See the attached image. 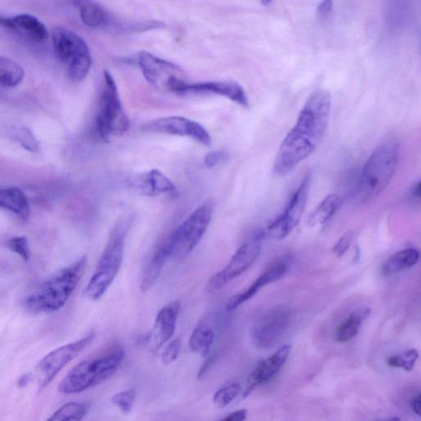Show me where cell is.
Instances as JSON below:
<instances>
[{
  "label": "cell",
  "mask_w": 421,
  "mask_h": 421,
  "mask_svg": "<svg viewBox=\"0 0 421 421\" xmlns=\"http://www.w3.org/2000/svg\"><path fill=\"white\" fill-rule=\"evenodd\" d=\"M143 130L148 133L187 137L204 146L212 144V138L204 127L192 120L181 116L164 117L149 122Z\"/></svg>",
  "instance_id": "cell-13"
},
{
  "label": "cell",
  "mask_w": 421,
  "mask_h": 421,
  "mask_svg": "<svg viewBox=\"0 0 421 421\" xmlns=\"http://www.w3.org/2000/svg\"><path fill=\"white\" fill-rule=\"evenodd\" d=\"M213 204L206 202L190 214L168 237L172 247V258L181 260L189 256L202 239L213 216Z\"/></svg>",
  "instance_id": "cell-8"
},
{
  "label": "cell",
  "mask_w": 421,
  "mask_h": 421,
  "mask_svg": "<svg viewBox=\"0 0 421 421\" xmlns=\"http://www.w3.org/2000/svg\"><path fill=\"white\" fill-rule=\"evenodd\" d=\"M411 194L415 196V197L420 198V182H417L413 185V189H411Z\"/></svg>",
  "instance_id": "cell-43"
},
{
  "label": "cell",
  "mask_w": 421,
  "mask_h": 421,
  "mask_svg": "<svg viewBox=\"0 0 421 421\" xmlns=\"http://www.w3.org/2000/svg\"><path fill=\"white\" fill-rule=\"evenodd\" d=\"M128 61L138 65L146 82L158 89L170 91L175 82L182 80L177 65L151 53L140 51Z\"/></svg>",
  "instance_id": "cell-11"
},
{
  "label": "cell",
  "mask_w": 421,
  "mask_h": 421,
  "mask_svg": "<svg viewBox=\"0 0 421 421\" xmlns=\"http://www.w3.org/2000/svg\"><path fill=\"white\" fill-rule=\"evenodd\" d=\"M0 24L32 42H42L49 36L46 27L30 14H20L13 18L0 17Z\"/></svg>",
  "instance_id": "cell-20"
},
{
  "label": "cell",
  "mask_w": 421,
  "mask_h": 421,
  "mask_svg": "<svg viewBox=\"0 0 421 421\" xmlns=\"http://www.w3.org/2000/svg\"><path fill=\"white\" fill-rule=\"evenodd\" d=\"M400 144L389 136L377 146L361 171L358 194L362 202H369L383 192L393 180L398 168Z\"/></svg>",
  "instance_id": "cell-4"
},
{
  "label": "cell",
  "mask_w": 421,
  "mask_h": 421,
  "mask_svg": "<svg viewBox=\"0 0 421 421\" xmlns=\"http://www.w3.org/2000/svg\"><path fill=\"white\" fill-rule=\"evenodd\" d=\"M87 257L77 260L54 274L37 287L24 301V307L33 313H50L60 310L70 300L87 268Z\"/></svg>",
  "instance_id": "cell-2"
},
{
  "label": "cell",
  "mask_w": 421,
  "mask_h": 421,
  "mask_svg": "<svg viewBox=\"0 0 421 421\" xmlns=\"http://www.w3.org/2000/svg\"><path fill=\"white\" fill-rule=\"evenodd\" d=\"M83 23L90 27L108 26L112 18L111 13L101 4L92 1H78L75 3Z\"/></svg>",
  "instance_id": "cell-24"
},
{
  "label": "cell",
  "mask_w": 421,
  "mask_h": 421,
  "mask_svg": "<svg viewBox=\"0 0 421 421\" xmlns=\"http://www.w3.org/2000/svg\"><path fill=\"white\" fill-rule=\"evenodd\" d=\"M411 408H413V410L415 411V414L418 415H420V410H421V396L419 394L416 398H415L413 401H411Z\"/></svg>",
  "instance_id": "cell-41"
},
{
  "label": "cell",
  "mask_w": 421,
  "mask_h": 421,
  "mask_svg": "<svg viewBox=\"0 0 421 421\" xmlns=\"http://www.w3.org/2000/svg\"><path fill=\"white\" fill-rule=\"evenodd\" d=\"M90 409L87 403H70L63 405L46 421H82Z\"/></svg>",
  "instance_id": "cell-29"
},
{
  "label": "cell",
  "mask_w": 421,
  "mask_h": 421,
  "mask_svg": "<svg viewBox=\"0 0 421 421\" xmlns=\"http://www.w3.org/2000/svg\"><path fill=\"white\" fill-rule=\"evenodd\" d=\"M241 386L237 383L230 384L220 389L213 396V403L217 408L223 409L231 404L241 393Z\"/></svg>",
  "instance_id": "cell-30"
},
{
  "label": "cell",
  "mask_w": 421,
  "mask_h": 421,
  "mask_svg": "<svg viewBox=\"0 0 421 421\" xmlns=\"http://www.w3.org/2000/svg\"><path fill=\"white\" fill-rule=\"evenodd\" d=\"M370 315V310L368 307H360L351 313V315L341 322L339 329H337L335 339L337 341L344 344L358 334L360 327Z\"/></svg>",
  "instance_id": "cell-25"
},
{
  "label": "cell",
  "mask_w": 421,
  "mask_h": 421,
  "mask_svg": "<svg viewBox=\"0 0 421 421\" xmlns=\"http://www.w3.org/2000/svg\"><path fill=\"white\" fill-rule=\"evenodd\" d=\"M332 8V2L327 0V1L320 2L319 6H318V13H319L321 17H326L329 15Z\"/></svg>",
  "instance_id": "cell-40"
},
{
  "label": "cell",
  "mask_w": 421,
  "mask_h": 421,
  "mask_svg": "<svg viewBox=\"0 0 421 421\" xmlns=\"http://www.w3.org/2000/svg\"><path fill=\"white\" fill-rule=\"evenodd\" d=\"M7 246L13 253L20 256L23 261L28 262L32 257L30 244L25 237H16L8 239Z\"/></svg>",
  "instance_id": "cell-32"
},
{
  "label": "cell",
  "mask_w": 421,
  "mask_h": 421,
  "mask_svg": "<svg viewBox=\"0 0 421 421\" xmlns=\"http://www.w3.org/2000/svg\"><path fill=\"white\" fill-rule=\"evenodd\" d=\"M382 421H401V420L398 417H393V418H390V419L382 420Z\"/></svg>",
  "instance_id": "cell-44"
},
{
  "label": "cell",
  "mask_w": 421,
  "mask_h": 421,
  "mask_svg": "<svg viewBox=\"0 0 421 421\" xmlns=\"http://www.w3.org/2000/svg\"><path fill=\"white\" fill-rule=\"evenodd\" d=\"M218 358V356L210 355L208 357L207 360L204 361V363L202 366L200 367L199 370L197 379L201 380L203 378V377L208 373V371L212 368L213 365H214L215 362H216Z\"/></svg>",
  "instance_id": "cell-38"
},
{
  "label": "cell",
  "mask_w": 421,
  "mask_h": 421,
  "mask_svg": "<svg viewBox=\"0 0 421 421\" xmlns=\"http://www.w3.org/2000/svg\"><path fill=\"white\" fill-rule=\"evenodd\" d=\"M124 359L123 349L115 348L98 358L82 361L67 375L58 389L63 394H80L92 389L115 374Z\"/></svg>",
  "instance_id": "cell-6"
},
{
  "label": "cell",
  "mask_w": 421,
  "mask_h": 421,
  "mask_svg": "<svg viewBox=\"0 0 421 421\" xmlns=\"http://www.w3.org/2000/svg\"><path fill=\"white\" fill-rule=\"evenodd\" d=\"M30 375L27 374L23 375L20 379H19L18 382V387H20V388H23V387H25L29 383V382H30Z\"/></svg>",
  "instance_id": "cell-42"
},
{
  "label": "cell",
  "mask_w": 421,
  "mask_h": 421,
  "mask_svg": "<svg viewBox=\"0 0 421 421\" xmlns=\"http://www.w3.org/2000/svg\"><path fill=\"white\" fill-rule=\"evenodd\" d=\"M216 331L212 322L202 320L196 326L189 339V348L195 354L208 356L214 344Z\"/></svg>",
  "instance_id": "cell-23"
},
{
  "label": "cell",
  "mask_w": 421,
  "mask_h": 421,
  "mask_svg": "<svg viewBox=\"0 0 421 421\" xmlns=\"http://www.w3.org/2000/svg\"><path fill=\"white\" fill-rule=\"evenodd\" d=\"M24 77L23 67L15 61L6 57H0V86L14 87L20 83Z\"/></svg>",
  "instance_id": "cell-28"
},
{
  "label": "cell",
  "mask_w": 421,
  "mask_h": 421,
  "mask_svg": "<svg viewBox=\"0 0 421 421\" xmlns=\"http://www.w3.org/2000/svg\"><path fill=\"white\" fill-rule=\"evenodd\" d=\"M271 3H272L271 1H263L262 2L263 6H267V4H270Z\"/></svg>",
  "instance_id": "cell-45"
},
{
  "label": "cell",
  "mask_w": 421,
  "mask_h": 421,
  "mask_svg": "<svg viewBox=\"0 0 421 421\" xmlns=\"http://www.w3.org/2000/svg\"><path fill=\"white\" fill-rule=\"evenodd\" d=\"M420 252L415 249H406L387 259L382 267V272L385 276H391L413 268L419 263Z\"/></svg>",
  "instance_id": "cell-26"
},
{
  "label": "cell",
  "mask_w": 421,
  "mask_h": 421,
  "mask_svg": "<svg viewBox=\"0 0 421 421\" xmlns=\"http://www.w3.org/2000/svg\"><path fill=\"white\" fill-rule=\"evenodd\" d=\"M53 45L58 60L67 66L71 80H84L92 65L89 48L85 41L68 29L58 27L53 32Z\"/></svg>",
  "instance_id": "cell-7"
},
{
  "label": "cell",
  "mask_w": 421,
  "mask_h": 421,
  "mask_svg": "<svg viewBox=\"0 0 421 421\" xmlns=\"http://www.w3.org/2000/svg\"><path fill=\"white\" fill-rule=\"evenodd\" d=\"M180 303L171 301L165 306L156 315L151 339L155 349H160L172 339L180 312Z\"/></svg>",
  "instance_id": "cell-16"
},
{
  "label": "cell",
  "mask_w": 421,
  "mask_h": 421,
  "mask_svg": "<svg viewBox=\"0 0 421 421\" xmlns=\"http://www.w3.org/2000/svg\"><path fill=\"white\" fill-rule=\"evenodd\" d=\"M95 337V332L92 331L80 340L63 346L44 357L37 367V373L40 376V388H46L50 384L68 364L94 341Z\"/></svg>",
  "instance_id": "cell-10"
},
{
  "label": "cell",
  "mask_w": 421,
  "mask_h": 421,
  "mask_svg": "<svg viewBox=\"0 0 421 421\" xmlns=\"http://www.w3.org/2000/svg\"><path fill=\"white\" fill-rule=\"evenodd\" d=\"M419 353L415 349H411L399 355L389 357L388 365L394 368H401L406 371L413 369L416 360H418Z\"/></svg>",
  "instance_id": "cell-31"
},
{
  "label": "cell",
  "mask_w": 421,
  "mask_h": 421,
  "mask_svg": "<svg viewBox=\"0 0 421 421\" xmlns=\"http://www.w3.org/2000/svg\"><path fill=\"white\" fill-rule=\"evenodd\" d=\"M132 223L133 218L124 217L111 230L104 251L85 289V296L89 300L99 301L118 275L124 260L126 238Z\"/></svg>",
  "instance_id": "cell-3"
},
{
  "label": "cell",
  "mask_w": 421,
  "mask_h": 421,
  "mask_svg": "<svg viewBox=\"0 0 421 421\" xmlns=\"http://www.w3.org/2000/svg\"><path fill=\"white\" fill-rule=\"evenodd\" d=\"M341 204V199L339 195L331 194L322 201L317 206L307 219V225L310 227L322 226L332 218L337 212Z\"/></svg>",
  "instance_id": "cell-27"
},
{
  "label": "cell",
  "mask_w": 421,
  "mask_h": 421,
  "mask_svg": "<svg viewBox=\"0 0 421 421\" xmlns=\"http://www.w3.org/2000/svg\"><path fill=\"white\" fill-rule=\"evenodd\" d=\"M247 418L246 410H239L230 414L226 418L221 421H244Z\"/></svg>",
  "instance_id": "cell-39"
},
{
  "label": "cell",
  "mask_w": 421,
  "mask_h": 421,
  "mask_svg": "<svg viewBox=\"0 0 421 421\" xmlns=\"http://www.w3.org/2000/svg\"><path fill=\"white\" fill-rule=\"evenodd\" d=\"M287 271V265L285 263L278 262L272 264L246 290L239 292L229 299L227 303V310L233 311L237 310L243 303H246L256 296L261 289L281 279L285 275Z\"/></svg>",
  "instance_id": "cell-19"
},
{
  "label": "cell",
  "mask_w": 421,
  "mask_h": 421,
  "mask_svg": "<svg viewBox=\"0 0 421 421\" xmlns=\"http://www.w3.org/2000/svg\"><path fill=\"white\" fill-rule=\"evenodd\" d=\"M290 320L291 312L284 306L263 313L253 326L251 337L254 344L266 347L275 344L287 329Z\"/></svg>",
  "instance_id": "cell-14"
},
{
  "label": "cell",
  "mask_w": 421,
  "mask_h": 421,
  "mask_svg": "<svg viewBox=\"0 0 421 421\" xmlns=\"http://www.w3.org/2000/svg\"><path fill=\"white\" fill-rule=\"evenodd\" d=\"M352 241H353V234L351 232L346 233L335 244L332 252L339 258L344 256V253L348 251Z\"/></svg>",
  "instance_id": "cell-36"
},
{
  "label": "cell",
  "mask_w": 421,
  "mask_h": 421,
  "mask_svg": "<svg viewBox=\"0 0 421 421\" xmlns=\"http://www.w3.org/2000/svg\"><path fill=\"white\" fill-rule=\"evenodd\" d=\"M136 394L134 390H127L116 394L112 398V403L118 408L121 413L129 414L135 403Z\"/></svg>",
  "instance_id": "cell-33"
},
{
  "label": "cell",
  "mask_w": 421,
  "mask_h": 421,
  "mask_svg": "<svg viewBox=\"0 0 421 421\" xmlns=\"http://www.w3.org/2000/svg\"><path fill=\"white\" fill-rule=\"evenodd\" d=\"M170 258H172V247H171L168 237L158 249H156L148 266L145 268L140 283L141 292H148L153 287L156 282H158L165 264L168 263Z\"/></svg>",
  "instance_id": "cell-21"
},
{
  "label": "cell",
  "mask_w": 421,
  "mask_h": 421,
  "mask_svg": "<svg viewBox=\"0 0 421 421\" xmlns=\"http://www.w3.org/2000/svg\"><path fill=\"white\" fill-rule=\"evenodd\" d=\"M332 98L325 90H318L308 96L295 125L283 139L274 163L278 175L291 173L310 156L324 139L329 125Z\"/></svg>",
  "instance_id": "cell-1"
},
{
  "label": "cell",
  "mask_w": 421,
  "mask_h": 421,
  "mask_svg": "<svg viewBox=\"0 0 421 421\" xmlns=\"http://www.w3.org/2000/svg\"><path fill=\"white\" fill-rule=\"evenodd\" d=\"M310 184L311 175H308L291 196L282 215L268 227L267 234L269 237L282 239L297 227L305 213Z\"/></svg>",
  "instance_id": "cell-12"
},
{
  "label": "cell",
  "mask_w": 421,
  "mask_h": 421,
  "mask_svg": "<svg viewBox=\"0 0 421 421\" xmlns=\"http://www.w3.org/2000/svg\"><path fill=\"white\" fill-rule=\"evenodd\" d=\"M0 208L9 210L23 221L30 217V205L25 194L18 188L0 189Z\"/></svg>",
  "instance_id": "cell-22"
},
{
  "label": "cell",
  "mask_w": 421,
  "mask_h": 421,
  "mask_svg": "<svg viewBox=\"0 0 421 421\" xmlns=\"http://www.w3.org/2000/svg\"><path fill=\"white\" fill-rule=\"evenodd\" d=\"M103 77L96 116V134L103 143H111L127 133L130 120L122 106L114 77L109 71H105Z\"/></svg>",
  "instance_id": "cell-5"
},
{
  "label": "cell",
  "mask_w": 421,
  "mask_h": 421,
  "mask_svg": "<svg viewBox=\"0 0 421 421\" xmlns=\"http://www.w3.org/2000/svg\"><path fill=\"white\" fill-rule=\"evenodd\" d=\"M19 143L22 144L24 149L37 153L39 150L38 142L32 132L27 128H22L17 134Z\"/></svg>",
  "instance_id": "cell-34"
},
{
  "label": "cell",
  "mask_w": 421,
  "mask_h": 421,
  "mask_svg": "<svg viewBox=\"0 0 421 421\" xmlns=\"http://www.w3.org/2000/svg\"><path fill=\"white\" fill-rule=\"evenodd\" d=\"M181 351V341L175 339L170 342L169 345L166 346L163 355H161V360L165 365L173 363V362L178 358Z\"/></svg>",
  "instance_id": "cell-35"
},
{
  "label": "cell",
  "mask_w": 421,
  "mask_h": 421,
  "mask_svg": "<svg viewBox=\"0 0 421 421\" xmlns=\"http://www.w3.org/2000/svg\"><path fill=\"white\" fill-rule=\"evenodd\" d=\"M291 351V345L283 346L269 358L261 362L257 366V368L252 372V374L249 375L243 398H246L256 387L266 383L278 373V371L285 365L289 356H290Z\"/></svg>",
  "instance_id": "cell-17"
},
{
  "label": "cell",
  "mask_w": 421,
  "mask_h": 421,
  "mask_svg": "<svg viewBox=\"0 0 421 421\" xmlns=\"http://www.w3.org/2000/svg\"><path fill=\"white\" fill-rule=\"evenodd\" d=\"M261 249V234H257L244 242L234 253L226 267L209 279L206 284L205 291L217 292L234 279L241 276L256 262Z\"/></svg>",
  "instance_id": "cell-9"
},
{
  "label": "cell",
  "mask_w": 421,
  "mask_h": 421,
  "mask_svg": "<svg viewBox=\"0 0 421 421\" xmlns=\"http://www.w3.org/2000/svg\"><path fill=\"white\" fill-rule=\"evenodd\" d=\"M170 92L176 93H210L228 98L244 107L249 106V98L239 83L233 80L208 81L186 83L184 80L175 82Z\"/></svg>",
  "instance_id": "cell-15"
},
{
  "label": "cell",
  "mask_w": 421,
  "mask_h": 421,
  "mask_svg": "<svg viewBox=\"0 0 421 421\" xmlns=\"http://www.w3.org/2000/svg\"><path fill=\"white\" fill-rule=\"evenodd\" d=\"M130 187L139 194L156 197L163 194H172L176 187L172 180L159 170H151L131 179Z\"/></svg>",
  "instance_id": "cell-18"
},
{
  "label": "cell",
  "mask_w": 421,
  "mask_h": 421,
  "mask_svg": "<svg viewBox=\"0 0 421 421\" xmlns=\"http://www.w3.org/2000/svg\"><path fill=\"white\" fill-rule=\"evenodd\" d=\"M227 158V154L222 151H214L205 156L204 164L206 168L210 169L215 168Z\"/></svg>",
  "instance_id": "cell-37"
}]
</instances>
